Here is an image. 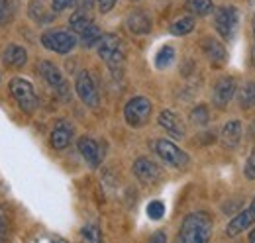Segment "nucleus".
<instances>
[{
    "instance_id": "a878e982",
    "label": "nucleus",
    "mask_w": 255,
    "mask_h": 243,
    "mask_svg": "<svg viewBox=\"0 0 255 243\" xmlns=\"http://www.w3.org/2000/svg\"><path fill=\"white\" fill-rule=\"evenodd\" d=\"M173 61H175V49L171 45H163L159 49V53L155 55V67L157 69H167Z\"/></svg>"
},
{
    "instance_id": "f03ea898",
    "label": "nucleus",
    "mask_w": 255,
    "mask_h": 243,
    "mask_svg": "<svg viewBox=\"0 0 255 243\" xmlns=\"http://www.w3.org/2000/svg\"><path fill=\"white\" fill-rule=\"evenodd\" d=\"M98 55L112 71H120L126 61V49L122 39L114 33H104L98 41Z\"/></svg>"
},
{
    "instance_id": "a211bd4d",
    "label": "nucleus",
    "mask_w": 255,
    "mask_h": 243,
    "mask_svg": "<svg viewBox=\"0 0 255 243\" xmlns=\"http://www.w3.org/2000/svg\"><path fill=\"white\" fill-rule=\"evenodd\" d=\"M2 63L10 69H22L26 63H28V51L22 47V45H6L4 53H2Z\"/></svg>"
},
{
    "instance_id": "ea45409f",
    "label": "nucleus",
    "mask_w": 255,
    "mask_h": 243,
    "mask_svg": "<svg viewBox=\"0 0 255 243\" xmlns=\"http://www.w3.org/2000/svg\"><path fill=\"white\" fill-rule=\"evenodd\" d=\"M133 2H139V0H133Z\"/></svg>"
},
{
    "instance_id": "f3484780",
    "label": "nucleus",
    "mask_w": 255,
    "mask_h": 243,
    "mask_svg": "<svg viewBox=\"0 0 255 243\" xmlns=\"http://www.w3.org/2000/svg\"><path fill=\"white\" fill-rule=\"evenodd\" d=\"M242 133H244L242 122H238V120L228 122V123L224 125L222 133H220V143H222L224 149H236L238 143L242 141Z\"/></svg>"
},
{
    "instance_id": "1a4fd4ad",
    "label": "nucleus",
    "mask_w": 255,
    "mask_h": 243,
    "mask_svg": "<svg viewBox=\"0 0 255 243\" xmlns=\"http://www.w3.org/2000/svg\"><path fill=\"white\" fill-rule=\"evenodd\" d=\"M133 175L137 177V181H141L143 184H155L161 181L163 171L157 163H153L147 157H139L133 163Z\"/></svg>"
},
{
    "instance_id": "cd10ccee",
    "label": "nucleus",
    "mask_w": 255,
    "mask_h": 243,
    "mask_svg": "<svg viewBox=\"0 0 255 243\" xmlns=\"http://www.w3.org/2000/svg\"><path fill=\"white\" fill-rule=\"evenodd\" d=\"M81 238H83V240H87V242L98 243V242H102V232H100V228H98V226L89 224V226H85V228L81 230Z\"/></svg>"
},
{
    "instance_id": "c9c22d12",
    "label": "nucleus",
    "mask_w": 255,
    "mask_h": 243,
    "mask_svg": "<svg viewBox=\"0 0 255 243\" xmlns=\"http://www.w3.org/2000/svg\"><path fill=\"white\" fill-rule=\"evenodd\" d=\"M167 238H165V234H155L153 238H151V242H165Z\"/></svg>"
},
{
    "instance_id": "473e14b6",
    "label": "nucleus",
    "mask_w": 255,
    "mask_h": 243,
    "mask_svg": "<svg viewBox=\"0 0 255 243\" xmlns=\"http://www.w3.org/2000/svg\"><path fill=\"white\" fill-rule=\"evenodd\" d=\"M10 18V0H0V26Z\"/></svg>"
},
{
    "instance_id": "f257e3e1",
    "label": "nucleus",
    "mask_w": 255,
    "mask_h": 243,
    "mask_svg": "<svg viewBox=\"0 0 255 243\" xmlns=\"http://www.w3.org/2000/svg\"><path fill=\"white\" fill-rule=\"evenodd\" d=\"M212 220L204 212H192L183 220L177 240L183 243H204L210 240Z\"/></svg>"
},
{
    "instance_id": "20e7f679",
    "label": "nucleus",
    "mask_w": 255,
    "mask_h": 243,
    "mask_svg": "<svg viewBox=\"0 0 255 243\" xmlns=\"http://www.w3.org/2000/svg\"><path fill=\"white\" fill-rule=\"evenodd\" d=\"M151 100L145 96H133L129 98L124 106V118L131 127H141L145 125L149 116H151Z\"/></svg>"
},
{
    "instance_id": "0eeeda50",
    "label": "nucleus",
    "mask_w": 255,
    "mask_h": 243,
    "mask_svg": "<svg viewBox=\"0 0 255 243\" xmlns=\"http://www.w3.org/2000/svg\"><path fill=\"white\" fill-rule=\"evenodd\" d=\"M238 24H240V14L236 6H222L216 10L214 16V28L222 35L224 39H232L238 31Z\"/></svg>"
},
{
    "instance_id": "393cba45",
    "label": "nucleus",
    "mask_w": 255,
    "mask_h": 243,
    "mask_svg": "<svg viewBox=\"0 0 255 243\" xmlns=\"http://www.w3.org/2000/svg\"><path fill=\"white\" fill-rule=\"evenodd\" d=\"M187 8L194 16H206V14H210L214 10V4H212V0H189Z\"/></svg>"
},
{
    "instance_id": "f704fd0d",
    "label": "nucleus",
    "mask_w": 255,
    "mask_h": 243,
    "mask_svg": "<svg viewBox=\"0 0 255 243\" xmlns=\"http://www.w3.org/2000/svg\"><path fill=\"white\" fill-rule=\"evenodd\" d=\"M77 6H79V10L89 12L93 8V0H77Z\"/></svg>"
},
{
    "instance_id": "423d86ee",
    "label": "nucleus",
    "mask_w": 255,
    "mask_h": 243,
    "mask_svg": "<svg viewBox=\"0 0 255 243\" xmlns=\"http://www.w3.org/2000/svg\"><path fill=\"white\" fill-rule=\"evenodd\" d=\"M41 43L45 49L53 51V53H69L73 51V47L77 45V37L71 33V31H65V30H51V31H45L41 35Z\"/></svg>"
},
{
    "instance_id": "dca6fc26",
    "label": "nucleus",
    "mask_w": 255,
    "mask_h": 243,
    "mask_svg": "<svg viewBox=\"0 0 255 243\" xmlns=\"http://www.w3.org/2000/svg\"><path fill=\"white\" fill-rule=\"evenodd\" d=\"M73 125L69 123L67 120H59L55 123V127H53V131H51V147L53 149H57V151H61L65 149L69 143H71V137H73Z\"/></svg>"
},
{
    "instance_id": "58836bf2",
    "label": "nucleus",
    "mask_w": 255,
    "mask_h": 243,
    "mask_svg": "<svg viewBox=\"0 0 255 243\" xmlns=\"http://www.w3.org/2000/svg\"><path fill=\"white\" fill-rule=\"evenodd\" d=\"M252 61H254V67H255V49L252 51Z\"/></svg>"
},
{
    "instance_id": "39448f33",
    "label": "nucleus",
    "mask_w": 255,
    "mask_h": 243,
    "mask_svg": "<svg viewBox=\"0 0 255 243\" xmlns=\"http://www.w3.org/2000/svg\"><path fill=\"white\" fill-rule=\"evenodd\" d=\"M153 151L157 153L167 165H171L175 169H187L191 165V157L169 139H155Z\"/></svg>"
},
{
    "instance_id": "412c9836",
    "label": "nucleus",
    "mask_w": 255,
    "mask_h": 243,
    "mask_svg": "<svg viewBox=\"0 0 255 243\" xmlns=\"http://www.w3.org/2000/svg\"><path fill=\"white\" fill-rule=\"evenodd\" d=\"M93 24H95V22H93L91 14L85 12V10H77V12L71 16V20H69V26H71L73 33H83V31L87 30L89 26H93Z\"/></svg>"
},
{
    "instance_id": "c85d7f7f",
    "label": "nucleus",
    "mask_w": 255,
    "mask_h": 243,
    "mask_svg": "<svg viewBox=\"0 0 255 243\" xmlns=\"http://www.w3.org/2000/svg\"><path fill=\"white\" fill-rule=\"evenodd\" d=\"M191 120L196 125H206L208 123V110H206V106H202V104L196 106L191 112Z\"/></svg>"
},
{
    "instance_id": "4468645a",
    "label": "nucleus",
    "mask_w": 255,
    "mask_h": 243,
    "mask_svg": "<svg viewBox=\"0 0 255 243\" xmlns=\"http://www.w3.org/2000/svg\"><path fill=\"white\" fill-rule=\"evenodd\" d=\"M77 147H79V153L83 155V159L89 163V167L96 169L102 163V149H100L98 141H95L93 137H81Z\"/></svg>"
},
{
    "instance_id": "7c9ffc66",
    "label": "nucleus",
    "mask_w": 255,
    "mask_h": 243,
    "mask_svg": "<svg viewBox=\"0 0 255 243\" xmlns=\"http://www.w3.org/2000/svg\"><path fill=\"white\" fill-rule=\"evenodd\" d=\"M244 175L248 181H255V149L252 151V155L248 157L246 165H244Z\"/></svg>"
},
{
    "instance_id": "a19ab883",
    "label": "nucleus",
    "mask_w": 255,
    "mask_h": 243,
    "mask_svg": "<svg viewBox=\"0 0 255 243\" xmlns=\"http://www.w3.org/2000/svg\"><path fill=\"white\" fill-rule=\"evenodd\" d=\"M254 33H255V26H254Z\"/></svg>"
},
{
    "instance_id": "e433bc0d",
    "label": "nucleus",
    "mask_w": 255,
    "mask_h": 243,
    "mask_svg": "<svg viewBox=\"0 0 255 243\" xmlns=\"http://www.w3.org/2000/svg\"><path fill=\"white\" fill-rule=\"evenodd\" d=\"M248 240H250V242H252V243H255V230H254V232H250V236H248Z\"/></svg>"
},
{
    "instance_id": "6e6552de",
    "label": "nucleus",
    "mask_w": 255,
    "mask_h": 243,
    "mask_svg": "<svg viewBox=\"0 0 255 243\" xmlns=\"http://www.w3.org/2000/svg\"><path fill=\"white\" fill-rule=\"evenodd\" d=\"M75 91L79 94V98L91 106V108H96L98 102H100V94H98V89H96V83L93 81L91 73L89 71H81L77 75V81H75Z\"/></svg>"
},
{
    "instance_id": "bb28decb",
    "label": "nucleus",
    "mask_w": 255,
    "mask_h": 243,
    "mask_svg": "<svg viewBox=\"0 0 255 243\" xmlns=\"http://www.w3.org/2000/svg\"><path fill=\"white\" fill-rule=\"evenodd\" d=\"M79 35H81V43H83L85 47H93V45H96V43L100 41V37H102V33H100L96 24L89 26L87 30L83 31V33H79Z\"/></svg>"
},
{
    "instance_id": "4be33fe9",
    "label": "nucleus",
    "mask_w": 255,
    "mask_h": 243,
    "mask_svg": "<svg viewBox=\"0 0 255 243\" xmlns=\"http://www.w3.org/2000/svg\"><path fill=\"white\" fill-rule=\"evenodd\" d=\"M238 102L242 110H252L255 108V83H246L238 91Z\"/></svg>"
},
{
    "instance_id": "9b49d317",
    "label": "nucleus",
    "mask_w": 255,
    "mask_h": 243,
    "mask_svg": "<svg viewBox=\"0 0 255 243\" xmlns=\"http://www.w3.org/2000/svg\"><path fill=\"white\" fill-rule=\"evenodd\" d=\"M37 69H39V75L45 79V83H47L49 87H53L55 91H59L61 94L67 92L65 79H63V75H61V71H59L57 65H53L51 61H39Z\"/></svg>"
},
{
    "instance_id": "4c0bfd02",
    "label": "nucleus",
    "mask_w": 255,
    "mask_h": 243,
    "mask_svg": "<svg viewBox=\"0 0 255 243\" xmlns=\"http://www.w3.org/2000/svg\"><path fill=\"white\" fill-rule=\"evenodd\" d=\"M250 8H252V12L255 14V0H250Z\"/></svg>"
},
{
    "instance_id": "6ab92c4d",
    "label": "nucleus",
    "mask_w": 255,
    "mask_h": 243,
    "mask_svg": "<svg viewBox=\"0 0 255 243\" xmlns=\"http://www.w3.org/2000/svg\"><path fill=\"white\" fill-rule=\"evenodd\" d=\"M28 14H30V18H32L33 22H37V24H51L53 18H55V12L47 10L43 0H30Z\"/></svg>"
},
{
    "instance_id": "f8f14e48",
    "label": "nucleus",
    "mask_w": 255,
    "mask_h": 243,
    "mask_svg": "<svg viewBox=\"0 0 255 243\" xmlns=\"http://www.w3.org/2000/svg\"><path fill=\"white\" fill-rule=\"evenodd\" d=\"M236 94V79L232 77H222L216 87H214V92H212V102L216 108L224 110L228 106V102L232 100V96Z\"/></svg>"
},
{
    "instance_id": "aec40b11",
    "label": "nucleus",
    "mask_w": 255,
    "mask_h": 243,
    "mask_svg": "<svg viewBox=\"0 0 255 243\" xmlns=\"http://www.w3.org/2000/svg\"><path fill=\"white\" fill-rule=\"evenodd\" d=\"M202 51L210 59V63H214V65H222L224 61H226V49H224V45L220 41L212 39V37H206L202 41Z\"/></svg>"
},
{
    "instance_id": "5701e85b",
    "label": "nucleus",
    "mask_w": 255,
    "mask_h": 243,
    "mask_svg": "<svg viewBox=\"0 0 255 243\" xmlns=\"http://www.w3.org/2000/svg\"><path fill=\"white\" fill-rule=\"evenodd\" d=\"M12 232V212L8 204H0V242H6Z\"/></svg>"
},
{
    "instance_id": "ddd939ff",
    "label": "nucleus",
    "mask_w": 255,
    "mask_h": 243,
    "mask_svg": "<svg viewBox=\"0 0 255 243\" xmlns=\"http://www.w3.org/2000/svg\"><path fill=\"white\" fill-rule=\"evenodd\" d=\"M159 125L171 135V137H175V139H183L185 135H187V127H185V123L183 120L173 112V110H163L159 114Z\"/></svg>"
},
{
    "instance_id": "2f4dec72",
    "label": "nucleus",
    "mask_w": 255,
    "mask_h": 243,
    "mask_svg": "<svg viewBox=\"0 0 255 243\" xmlns=\"http://www.w3.org/2000/svg\"><path fill=\"white\" fill-rule=\"evenodd\" d=\"M75 4H77V0H51V10L55 14H59V12H63L67 8H73Z\"/></svg>"
},
{
    "instance_id": "7ed1b4c3",
    "label": "nucleus",
    "mask_w": 255,
    "mask_h": 243,
    "mask_svg": "<svg viewBox=\"0 0 255 243\" xmlns=\"http://www.w3.org/2000/svg\"><path fill=\"white\" fill-rule=\"evenodd\" d=\"M8 89H10V94L14 96V100L18 102V106L22 108V112L33 114L37 110V94L33 91V85L30 81H26L22 77H16V79L10 81Z\"/></svg>"
},
{
    "instance_id": "9d476101",
    "label": "nucleus",
    "mask_w": 255,
    "mask_h": 243,
    "mask_svg": "<svg viewBox=\"0 0 255 243\" xmlns=\"http://www.w3.org/2000/svg\"><path fill=\"white\" fill-rule=\"evenodd\" d=\"M254 222H255V198L252 200L250 208L242 210V212L238 214V216L226 226V236H228V238H236V236H240L246 228H250Z\"/></svg>"
},
{
    "instance_id": "b1692460",
    "label": "nucleus",
    "mask_w": 255,
    "mask_h": 243,
    "mask_svg": "<svg viewBox=\"0 0 255 243\" xmlns=\"http://www.w3.org/2000/svg\"><path fill=\"white\" fill-rule=\"evenodd\" d=\"M171 33L173 35H187L194 30V18L192 16H183V18H177L173 24H171Z\"/></svg>"
},
{
    "instance_id": "72a5a7b5",
    "label": "nucleus",
    "mask_w": 255,
    "mask_h": 243,
    "mask_svg": "<svg viewBox=\"0 0 255 243\" xmlns=\"http://www.w3.org/2000/svg\"><path fill=\"white\" fill-rule=\"evenodd\" d=\"M98 2V10L102 12V14H106V12H110L112 8H114V4L118 2V0H96Z\"/></svg>"
},
{
    "instance_id": "c756f323",
    "label": "nucleus",
    "mask_w": 255,
    "mask_h": 243,
    "mask_svg": "<svg viewBox=\"0 0 255 243\" xmlns=\"http://www.w3.org/2000/svg\"><path fill=\"white\" fill-rule=\"evenodd\" d=\"M147 216H149L151 220H161V218L165 216V204H163L161 200L149 202V204H147Z\"/></svg>"
},
{
    "instance_id": "2eb2a0df",
    "label": "nucleus",
    "mask_w": 255,
    "mask_h": 243,
    "mask_svg": "<svg viewBox=\"0 0 255 243\" xmlns=\"http://www.w3.org/2000/svg\"><path fill=\"white\" fill-rule=\"evenodd\" d=\"M126 28L135 35H145L151 31V16L143 10H133L126 18Z\"/></svg>"
}]
</instances>
